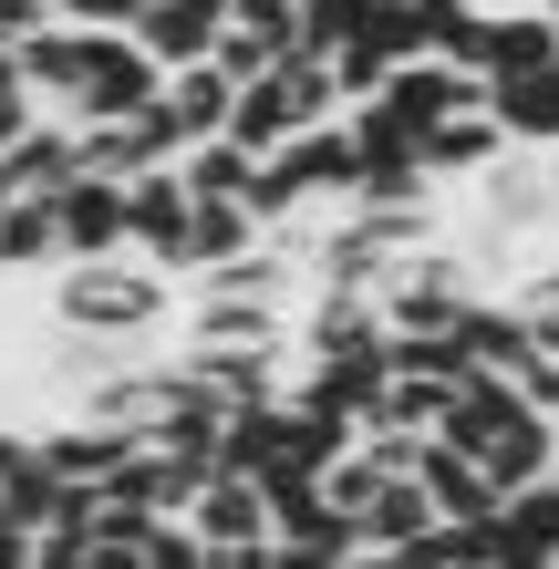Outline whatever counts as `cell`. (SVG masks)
Segmentation results:
<instances>
[{
  "mask_svg": "<svg viewBox=\"0 0 559 569\" xmlns=\"http://www.w3.org/2000/svg\"><path fill=\"white\" fill-rule=\"evenodd\" d=\"M52 321L83 352H136L177 321V280L146 259H83V270H52Z\"/></svg>",
  "mask_w": 559,
  "mask_h": 569,
  "instance_id": "6da1fadb",
  "label": "cell"
},
{
  "mask_svg": "<svg viewBox=\"0 0 559 569\" xmlns=\"http://www.w3.org/2000/svg\"><path fill=\"white\" fill-rule=\"evenodd\" d=\"M467 300H487V280H477V259L467 249H415V259H393L383 270V290H373V311H383V331L405 342V331H456V311Z\"/></svg>",
  "mask_w": 559,
  "mask_h": 569,
  "instance_id": "7a4b0ae2",
  "label": "cell"
},
{
  "mask_svg": "<svg viewBox=\"0 0 559 569\" xmlns=\"http://www.w3.org/2000/svg\"><path fill=\"white\" fill-rule=\"evenodd\" d=\"M156 62L124 42V31H83V73H73V104H62V124H136L156 114Z\"/></svg>",
  "mask_w": 559,
  "mask_h": 569,
  "instance_id": "3957f363",
  "label": "cell"
},
{
  "mask_svg": "<svg viewBox=\"0 0 559 569\" xmlns=\"http://www.w3.org/2000/svg\"><path fill=\"white\" fill-rule=\"evenodd\" d=\"M467 218H477V249L549 239V156H518V146H508V156L467 187Z\"/></svg>",
  "mask_w": 559,
  "mask_h": 569,
  "instance_id": "277c9868",
  "label": "cell"
},
{
  "mask_svg": "<svg viewBox=\"0 0 559 569\" xmlns=\"http://www.w3.org/2000/svg\"><path fill=\"white\" fill-rule=\"evenodd\" d=\"M187 218H197V197H187L177 166H146V177H124V259H146V270H177Z\"/></svg>",
  "mask_w": 559,
  "mask_h": 569,
  "instance_id": "5b68a950",
  "label": "cell"
},
{
  "mask_svg": "<svg viewBox=\"0 0 559 569\" xmlns=\"http://www.w3.org/2000/svg\"><path fill=\"white\" fill-rule=\"evenodd\" d=\"M52 249H62V270L124 259V187L114 177H62L52 187Z\"/></svg>",
  "mask_w": 559,
  "mask_h": 569,
  "instance_id": "8992f818",
  "label": "cell"
},
{
  "mask_svg": "<svg viewBox=\"0 0 559 569\" xmlns=\"http://www.w3.org/2000/svg\"><path fill=\"white\" fill-rule=\"evenodd\" d=\"M373 114L393 124V136H436V124H456V114H477V73H456V62H405L383 93H373Z\"/></svg>",
  "mask_w": 559,
  "mask_h": 569,
  "instance_id": "52a82bcc",
  "label": "cell"
},
{
  "mask_svg": "<svg viewBox=\"0 0 559 569\" xmlns=\"http://www.w3.org/2000/svg\"><path fill=\"white\" fill-rule=\"evenodd\" d=\"M146 435H124V425H93V415H62V425H31V466L62 487H104L124 456H136Z\"/></svg>",
  "mask_w": 559,
  "mask_h": 569,
  "instance_id": "ba28073f",
  "label": "cell"
},
{
  "mask_svg": "<svg viewBox=\"0 0 559 569\" xmlns=\"http://www.w3.org/2000/svg\"><path fill=\"white\" fill-rule=\"evenodd\" d=\"M208 559H239V549H270V497H259V477H208L197 487V508L177 518Z\"/></svg>",
  "mask_w": 559,
  "mask_h": 569,
  "instance_id": "9c48e42d",
  "label": "cell"
},
{
  "mask_svg": "<svg viewBox=\"0 0 559 569\" xmlns=\"http://www.w3.org/2000/svg\"><path fill=\"white\" fill-rule=\"evenodd\" d=\"M518 425H529V393H518V373H467V383H456V405H446V425H436V446L477 466V456L498 446V435H518Z\"/></svg>",
  "mask_w": 559,
  "mask_h": 569,
  "instance_id": "30bf717a",
  "label": "cell"
},
{
  "mask_svg": "<svg viewBox=\"0 0 559 569\" xmlns=\"http://www.w3.org/2000/svg\"><path fill=\"white\" fill-rule=\"evenodd\" d=\"M218 31H228V0H156L124 42H136L156 73H197V62L218 52Z\"/></svg>",
  "mask_w": 559,
  "mask_h": 569,
  "instance_id": "8fae6325",
  "label": "cell"
},
{
  "mask_svg": "<svg viewBox=\"0 0 559 569\" xmlns=\"http://www.w3.org/2000/svg\"><path fill=\"white\" fill-rule=\"evenodd\" d=\"M559 62V11H539V0H518V11H487V62L477 83H529Z\"/></svg>",
  "mask_w": 559,
  "mask_h": 569,
  "instance_id": "7c38bea8",
  "label": "cell"
},
{
  "mask_svg": "<svg viewBox=\"0 0 559 569\" xmlns=\"http://www.w3.org/2000/svg\"><path fill=\"white\" fill-rule=\"evenodd\" d=\"M477 104L518 156H559V62L529 73V83H477Z\"/></svg>",
  "mask_w": 559,
  "mask_h": 569,
  "instance_id": "4fadbf2b",
  "label": "cell"
},
{
  "mask_svg": "<svg viewBox=\"0 0 559 569\" xmlns=\"http://www.w3.org/2000/svg\"><path fill=\"white\" fill-rule=\"evenodd\" d=\"M270 342H290V311H270V300H228V290H197L187 352H270Z\"/></svg>",
  "mask_w": 559,
  "mask_h": 569,
  "instance_id": "5bb4252c",
  "label": "cell"
},
{
  "mask_svg": "<svg viewBox=\"0 0 559 569\" xmlns=\"http://www.w3.org/2000/svg\"><path fill=\"white\" fill-rule=\"evenodd\" d=\"M290 136H311V114L290 104V83H280V62H270V73H259V83H239V104H228V146L259 166V156H280Z\"/></svg>",
  "mask_w": 559,
  "mask_h": 569,
  "instance_id": "9a60e30c",
  "label": "cell"
},
{
  "mask_svg": "<svg viewBox=\"0 0 559 569\" xmlns=\"http://www.w3.org/2000/svg\"><path fill=\"white\" fill-rule=\"evenodd\" d=\"M498 156H508V136H498V124H487V104H477V114H456V124H436V136L415 146L425 187H477V177H487V166H498Z\"/></svg>",
  "mask_w": 559,
  "mask_h": 569,
  "instance_id": "2e32d148",
  "label": "cell"
},
{
  "mask_svg": "<svg viewBox=\"0 0 559 569\" xmlns=\"http://www.w3.org/2000/svg\"><path fill=\"white\" fill-rule=\"evenodd\" d=\"M228 104H239V93H228L208 62H197V73H167V83H156V114H167L177 156H187V146H218V136H228Z\"/></svg>",
  "mask_w": 559,
  "mask_h": 569,
  "instance_id": "e0dca14e",
  "label": "cell"
},
{
  "mask_svg": "<svg viewBox=\"0 0 559 569\" xmlns=\"http://www.w3.org/2000/svg\"><path fill=\"white\" fill-rule=\"evenodd\" d=\"M11 73H21V93H31L42 114H62V104H73V73H83V31H73V21H42V31L11 52Z\"/></svg>",
  "mask_w": 559,
  "mask_h": 569,
  "instance_id": "ac0fdd59",
  "label": "cell"
},
{
  "mask_svg": "<svg viewBox=\"0 0 559 569\" xmlns=\"http://www.w3.org/2000/svg\"><path fill=\"white\" fill-rule=\"evenodd\" d=\"M301 383H311V393H321V405H332V415L373 425V405L393 393V362H383V342H373V352H332V362H311Z\"/></svg>",
  "mask_w": 559,
  "mask_h": 569,
  "instance_id": "d6986e66",
  "label": "cell"
},
{
  "mask_svg": "<svg viewBox=\"0 0 559 569\" xmlns=\"http://www.w3.org/2000/svg\"><path fill=\"white\" fill-rule=\"evenodd\" d=\"M456 352H467L477 373H529V321H518L508 300H467V311H456Z\"/></svg>",
  "mask_w": 559,
  "mask_h": 569,
  "instance_id": "ffe728a7",
  "label": "cell"
},
{
  "mask_svg": "<svg viewBox=\"0 0 559 569\" xmlns=\"http://www.w3.org/2000/svg\"><path fill=\"white\" fill-rule=\"evenodd\" d=\"M290 446V405H239L218 425V477H270Z\"/></svg>",
  "mask_w": 559,
  "mask_h": 569,
  "instance_id": "44dd1931",
  "label": "cell"
},
{
  "mask_svg": "<svg viewBox=\"0 0 559 569\" xmlns=\"http://www.w3.org/2000/svg\"><path fill=\"white\" fill-rule=\"evenodd\" d=\"M42 270H62L52 197H11V208H0V280H42Z\"/></svg>",
  "mask_w": 559,
  "mask_h": 569,
  "instance_id": "7402d4cb",
  "label": "cell"
},
{
  "mask_svg": "<svg viewBox=\"0 0 559 569\" xmlns=\"http://www.w3.org/2000/svg\"><path fill=\"white\" fill-rule=\"evenodd\" d=\"M0 177H11V197H52L62 177H73V124H62V114H42L11 156H0Z\"/></svg>",
  "mask_w": 559,
  "mask_h": 569,
  "instance_id": "603a6c76",
  "label": "cell"
},
{
  "mask_svg": "<svg viewBox=\"0 0 559 569\" xmlns=\"http://www.w3.org/2000/svg\"><path fill=\"white\" fill-rule=\"evenodd\" d=\"M415 528H436V508H425V497H415V466H405V477H393V487L373 497V508L352 518V549H405Z\"/></svg>",
  "mask_w": 559,
  "mask_h": 569,
  "instance_id": "cb8c5ba5",
  "label": "cell"
},
{
  "mask_svg": "<svg viewBox=\"0 0 559 569\" xmlns=\"http://www.w3.org/2000/svg\"><path fill=\"white\" fill-rule=\"evenodd\" d=\"M393 559H405V569H487V539H477V528H446V518H436V528H415Z\"/></svg>",
  "mask_w": 559,
  "mask_h": 569,
  "instance_id": "d4e9b609",
  "label": "cell"
},
{
  "mask_svg": "<svg viewBox=\"0 0 559 569\" xmlns=\"http://www.w3.org/2000/svg\"><path fill=\"white\" fill-rule=\"evenodd\" d=\"M498 300H508V311L529 321V331H559V249L539 259V270H518V280H508Z\"/></svg>",
  "mask_w": 559,
  "mask_h": 569,
  "instance_id": "484cf974",
  "label": "cell"
},
{
  "mask_svg": "<svg viewBox=\"0 0 559 569\" xmlns=\"http://www.w3.org/2000/svg\"><path fill=\"white\" fill-rule=\"evenodd\" d=\"M31 124H42V104H31V93H21V73H11V52H0V156H11V146L31 136Z\"/></svg>",
  "mask_w": 559,
  "mask_h": 569,
  "instance_id": "4316f807",
  "label": "cell"
},
{
  "mask_svg": "<svg viewBox=\"0 0 559 569\" xmlns=\"http://www.w3.org/2000/svg\"><path fill=\"white\" fill-rule=\"evenodd\" d=\"M136 569H208V549H197L187 528L167 518V528H146V549H136Z\"/></svg>",
  "mask_w": 559,
  "mask_h": 569,
  "instance_id": "83f0119b",
  "label": "cell"
},
{
  "mask_svg": "<svg viewBox=\"0 0 559 569\" xmlns=\"http://www.w3.org/2000/svg\"><path fill=\"white\" fill-rule=\"evenodd\" d=\"M146 0H52V21H73V31H136Z\"/></svg>",
  "mask_w": 559,
  "mask_h": 569,
  "instance_id": "f1b7e54d",
  "label": "cell"
},
{
  "mask_svg": "<svg viewBox=\"0 0 559 569\" xmlns=\"http://www.w3.org/2000/svg\"><path fill=\"white\" fill-rule=\"evenodd\" d=\"M52 11H42V0H0V52H21L31 42V31H42Z\"/></svg>",
  "mask_w": 559,
  "mask_h": 569,
  "instance_id": "f546056e",
  "label": "cell"
},
{
  "mask_svg": "<svg viewBox=\"0 0 559 569\" xmlns=\"http://www.w3.org/2000/svg\"><path fill=\"white\" fill-rule=\"evenodd\" d=\"M518 393H529V405L559 425V362H529V373H518Z\"/></svg>",
  "mask_w": 559,
  "mask_h": 569,
  "instance_id": "4dcf8cb0",
  "label": "cell"
},
{
  "mask_svg": "<svg viewBox=\"0 0 559 569\" xmlns=\"http://www.w3.org/2000/svg\"><path fill=\"white\" fill-rule=\"evenodd\" d=\"M270 569H342V559H332V549H280V539H270Z\"/></svg>",
  "mask_w": 559,
  "mask_h": 569,
  "instance_id": "1f68e13d",
  "label": "cell"
},
{
  "mask_svg": "<svg viewBox=\"0 0 559 569\" xmlns=\"http://www.w3.org/2000/svg\"><path fill=\"white\" fill-rule=\"evenodd\" d=\"M0 569H31V539H11V528H0Z\"/></svg>",
  "mask_w": 559,
  "mask_h": 569,
  "instance_id": "d6a6232c",
  "label": "cell"
},
{
  "mask_svg": "<svg viewBox=\"0 0 559 569\" xmlns=\"http://www.w3.org/2000/svg\"><path fill=\"white\" fill-rule=\"evenodd\" d=\"M0 208H11V177H0Z\"/></svg>",
  "mask_w": 559,
  "mask_h": 569,
  "instance_id": "836d02e7",
  "label": "cell"
},
{
  "mask_svg": "<svg viewBox=\"0 0 559 569\" xmlns=\"http://www.w3.org/2000/svg\"><path fill=\"white\" fill-rule=\"evenodd\" d=\"M42 11H52V0H42Z\"/></svg>",
  "mask_w": 559,
  "mask_h": 569,
  "instance_id": "e575fe53",
  "label": "cell"
}]
</instances>
